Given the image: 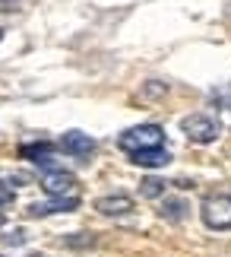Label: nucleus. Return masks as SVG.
<instances>
[{
	"label": "nucleus",
	"mask_w": 231,
	"mask_h": 257,
	"mask_svg": "<svg viewBox=\"0 0 231 257\" xmlns=\"http://www.w3.org/2000/svg\"><path fill=\"white\" fill-rule=\"evenodd\" d=\"M130 162L139 165V169H165V165L171 162V153H168L165 146H158V150H143V153L130 156Z\"/></svg>",
	"instance_id": "9"
},
{
	"label": "nucleus",
	"mask_w": 231,
	"mask_h": 257,
	"mask_svg": "<svg viewBox=\"0 0 231 257\" xmlns=\"http://www.w3.org/2000/svg\"><path fill=\"white\" fill-rule=\"evenodd\" d=\"M0 38H4V29H0Z\"/></svg>",
	"instance_id": "16"
},
{
	"label": "nucleus",
	"mask_w": 231,
	"mask_h": 257,
	"mask_svg": "<svg viewBox=\"0 0 231 257\" xmlns=\"http://www.w3.org/2000/svg\"><path fill=\"white\" fill-rule=\"evenodd\" d=\"M187 200H180V197H165V203H162V216L168 222H184L187 219Z\"/></svg>",
	"instance_id": "10"
},
{
	"label": "nucleus",
	"mask_w": 231,
	"mask_h": 257,
	"mask_svg": "<svg viewBox=\"0 0 231 257\" xmlns=\"http://www.w3.org/2000/svg\"><path fill=\"white\" fill-rule=\"evenodd\" d=\"M4 222H7V216H4V210H0V229H4Z\"/></svg>",
	"instance_id": "14"
},
{
	"label": "nucleus",
	"mask_w": 231,
	"mask_h": 257,
	"mask_svg": "<svg viewBox=\"0 0 231 257\" xmlns=\"http://www.w3.org/2000/svg\"><path fill=\"white\" fill-rule=\"evenodd\" d=\"M29 257H42V254H29Z\"/></svg>",
	"instance_id": "15"
},
{
	"label": "nucleus",
	"mask_w": 231,
	"mask_h": 257,
	"mask_svg": "<svg viewBox=\"0 0 231 257\" xmlns=\"http://www.w3.org/2000/svg\"><path fill=\"white\" fill-rule=\"evenodd\" d=\"M19 156L29 159V162H35V165H42L45 172H54L57 169V165H54V146L51 143H29V146L19 150Z\"/></svg>",
	"instance_id": "7"
},
{
	"label": "nucleus",
	"mask_w": 231,
	"mask_h": 257,
	"mask_svg": "<svg viewBox=\"0 0 231 257\" xmlns=\"http://www.w3.org/2000/svg\"><path fill=\"white\" fill-rule=\"evenodd\" d=\"M199 216H203L206 229H212V232L231 229V194H212V197H206L203 206H199Z\"/></svg>",
	"instance_id": "2"
},
{
	"label": "nucleus",
	"mask_w": 231,
	"mask_h": 257,
	"mask_svg": "<svg viewBox=\"0 0 231 257\" xmlns=\"http://www.w3.org/2000/svg\"><path fill=\"white\" fill-rule=\"evenodd\" d=\"M162 143H165V131L158 124H139V127H130V131H124L117 137V146L127 156L143 153V150H158Z\"/></svg>",
	"instance_id": "1"
},
{
	"label": "nucleus",
	"mask_w": 231,
	"mask_h": 257,
	"mask_svg": "<svg viewBox=\"0 0 231 257\" xmlns=\"http://www.w3.org/2000/svg\"><path fill=\"white\" fill-rule=\"evenodd\" d=\"M13 197H16V194H13V187H7L4 181H0V210H4L7 203H13Z\"/></svg>",
	"instance_id": "12"
},
{
	"label": "nucleus",
	"mask_w": 231,
	"mask_h": 257,
	"mask_svg": "<svg viewBox=\"0 0 231 257\" xmlns=\"http://www.w3.org/2000/svg\"><path fill=\"white\" fill-rule=\"evenodd\" d=\"M23 238H26V235L16 229V232H13V235H10V238H7V244H23Z\"/></svg>",
	"instance_id": "13"
},
{
	"label": "nucleus",
	"mask_w": 231,
	"mask_h": 257,
	"mask_svg": "<svg viewBox=\"0 0 231 257\" xmlns=\"http://www.w3.org/2000/svg\"><path fill=\"white\" fill-rule=\"evenodd\" d=\"M165 187H168V181H162V178H155V175H149V178H143V181H139V194L149 197V200H155V197L165 194Z\"/></svg>",
	"instance_id": "11"
},
{
	"label": "nucleus",
	"mask_w": 231,
	"mask_h": 257,
	"mask_svg": "<svg viewBox=\"0 0 231 257\" xmlns=\"http://www.w3.org/2000/svg\"><path fill=\"white\" fill-rule=\"evenodd\" d=\"M180 131H184V137L190 143H199V146H206V143H212L215 137H218V121L215 117H209V114H187L184 121H180Z\"/></svg>",
	"instance_id": "3"
},
{
	"label": "nucleus",
	"mask_w": 231,
	"mask_h": 257,
	"mask_svg": "<svg viewBox=\"0 0 231 257\" xmlns=\"http://www.w3.org/2000/svg\"><path fill=\"white\" fill-rule=\"evenodd\" d=\"M95 210L102 216H124L133 210V197L127 194H108V197H98L95 200Z\"/></svg>",
	"instance_id": "8"
},
{
	"label": "nucleus",
	"mask_w": 231,
	"mask_h": 257,
	"mask_svg": "<svg viewBox=\"0 0 231 257\" xmlns=\"http://www.w3.org/2000/svg\"><path fill=\"white\" fill-rule=\"evenodd\" d=\"M57 146L64 150L67 156H73V159H89V156L95 153V140L83 131H67L64 137L57 140Z\"/></svg>",
	"instance_id": "6"
},
{
	"label": "nucleus",
	"mask_w": 231,
	"mask_h": 257,
	"mask_svg": "<svg viewBox=\"0 0 231 257\" xmlns=\"http://www.w3.org/2000/svg\"><path fill=\"white\" fill-rule=\"evenodd\" d=\"M73 210H79V197L76 194H70V197H48V200H42V203H32L26 213L32 216V219H45V216L73 213Z\"/></svg>",
	"instance_id": "4"
},
{
	"label": "nucleus",
	"mask_w": 231,
	"mask_h": 257,
	"mask_svg": "<svg viewBox=\"0 0 231 257\" xmlns=\"http://www.w3.org/2000/svg\"><path fill=\"white\" fill-rule=\"evenodd\" d=\"M42 191L48 197H70L76 187V175L73 172H64V169H54V172H45L42 175Z\"/></svg>",
	"instance_id": "5"
}]
</instances>
